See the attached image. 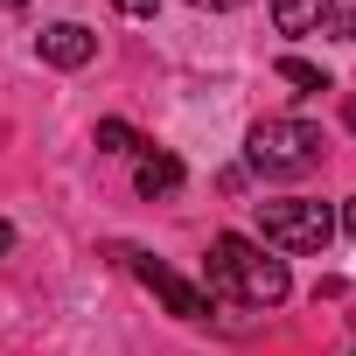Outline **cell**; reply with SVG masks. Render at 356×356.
Segmentation results:
<instances>
[{"label":"cell","mask_w":356,"mask_h":356,"mask_svg":"<svg viewBox=\"0 0 356 356\" xmlns=\"http://www.w3.org/2000/svg\"><path fill=\"white\" fill-rule=\"evenodd\" d=\"M203 293L210 300H238V307H280L286 293H293V280H286V259H273L266 245H252V238H238V231H224V238H210V266H203Z\"/></svg>","instance_id":"1"},{"label":"cell","mask_w":356,"mask_h":356,"mask_svg":"<svg viewBox=\"0 0 356 356\" xmlns=\"http://www.w3.org/2000/svg\"><path fill=\"white\" fill-rule=\"evenodd\" d=\"M321 126H307V119H259L252 133H245V168L252 175H266V182H293V175H307V168H321Z\"/></svg>","instance_id":"2"},{"label":"cell","mask_w":356,"mask_h":356,"mask_svg":"<svg viewBox=\"0 0 356 356\" xmlns=\"http://www.w3.org/2000/svg\"><path fill=\"white\" fill-rule=\"evenodd\" d=\"M259 238H266V252H293V259L328 252V238H335V210H328V203H307V196L259 203Z\"/></svg>","instance_id":"3"},{"label":"cell","mask_w":356,"mask_h":356,"mask_svg":"<svg viewBox=\"0 0 356 356\" xmlns=\"http://www.w3.org/2000/svg\"><path fill=\"white\" fill-rule=\"evenodd\" d=\"M126 266H133V280H140V286H147L168 314H182V321H210V293H203V286H189L175 266H161L154 252H133Z\"/></svg>","instance_id":"4"},{"label":"cell","mask_w":356,"mask_h":356,"mask_svg":"<svg viewBox=\"0 0 356 356\" xmlns=\"http://www.w3.org/2000/svg\"><path fill=\"white\" fill-rule=\"evenodd\" d=\"M35 56H42L49 70H84V63L98 56V35H91L84 22H49V29L35 35Z\"/></svg>","instance_id":"5"},{"label":"cell","mask_w":356,"mask_h":356,"mask_svg":"<svg viewBox=\"0 0 356 356\" xmlns=\"http://www.w3.org/2000/svg\"><path fill=\"white\" fill-rule=\"evenodd\" d=\"M133 189H140L147 203H154V196H175V189H182V161H175V154H140Z\"/></svg>","instance_id":"6"},{"label":"cell","mask_w":356,"mask_h":356,"mask_svg":"<svg viewBox=\"0 0 356 356\" xmlns=\"http://www.w3.org/2000/svg\"><path fill=\"white\" fill-rule=\"evenodd\" d=\"M335 15V0H273V29L280 35H314Z\"/></svg>","instance_id":"7"},{"label":"cell","mask_w":356,"mask_h":356,"mask_svg":"<svg viewBox=\"0 0 356 356\" xmlns=\"http://www.w3.org/2000/svg\"><path fill=\"white\" fill-rule=\"evenodd\" d=\"M280 77L300 84V91H335V77H328L321 63H307V56H280Z\"/></svg>","instance_id":"8"},{"label":"cell","mask_w":356,"mask_h":356,"mask_svg":"<svg viewBox=\"0 0 356 356\" xmlns=\"http://www.w3.org/2000/svg\"><path fill=\"white\" fill-rule=\"evenodd\" d=\"M91 140H98V154H133V147H140V133H133L126 119H98Z\"/></svg>","instance_id":"9"},{"label":"cell","mask_w":356,"mask_h":356,"mask_svg":"<svg viewBox=\"0 0 356 356\" xmlns=\"http://www.w3.org/2000/svg\"><path fill=\"white\" fill-rule=\"evenodd\" d=\"M321 29H328V35H342V42H356V8H349V15H328Z\"/></svg>","instance_id":"10"},{"label":"cell","mask_w":356,"mask_h":356,"mask_svg":"<svg viewBox=\"0 0 356 356\" xmlns=\"http://www.w3.org/2000/svg\"><path fill=\"white\" fill-rule=\"evenodd\" d=\"M119 15H133V22H147V15H161V0H119Z\"/></svg>","instance_id":"11"},{"label":"cell","mask_w":356,"mask_h":356,"mask_svg":"<svg viewBox=\"0 0 356 356\" xmlns=\"http://www.w3.org/2000/svg\"><path fill=\"white\" fill-rule=\"evenodd\" d=\"M335 231H349V238H356V196L342 203V217H335Z\"/></svg>","instance_id":"12"},{"label":"cell","mask_w":356,"mask_h":356,"mask_svg":"<svg viewBox=\"0 0 356 356\" xmlns=\"http://www.w3.org/2000/svg\"><path fill=\"white\" fill-rule=\"evenodd\" d=\"M196 8H210V15H231V8H245V0H196Z\"/></svg>","instance_id":"13"},{"label":"cell","mask_w":356,"mask_h":356,"mask_svg":"<svg viewBox=\"0 0 356 356\" xmlns=\"http://www.w3.org/2000/svg\"><path fill=\"white\" fill-rule=\"evenodd\" d=\"M8 252H15V224H8V217H0V259H8Z\"/></svg>","instance_id":"14"},{"label":"cell","mask_w":356,"mask_h":356,"mask_svg":"<svg viewBox=\"0 0 356 356\" xmlns=\"http://www.w3.org/2000/svg\"><path fill=\"white\" fill-rule=\"evenodd\" d=\"M342 119H349V133H356V98H349V105H342Z\"/></svg>","instance_id":"15"},{"label":"cell","mask_w":356,"mask_h":356,"mask_svg":"<svg viewBox=\"0 0 356 356\" xmlns=\"http://www.w3.org/2000/svg\"><path fill=\"white\" fill-rule=\"evenodd\" d=\"M0 8H29V0H0Z\"/></svg>","instance_id":"16"}]
</instances>
